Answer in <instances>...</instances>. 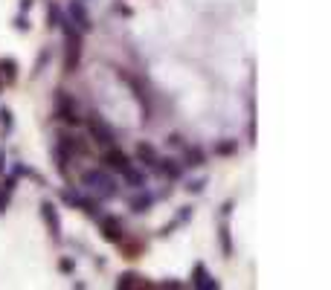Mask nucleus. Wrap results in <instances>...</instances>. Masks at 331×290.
<instances>
[{
    "mask_svg": "<svg viewBox=\"0 0 331 290\" xmlns=\"http://www.w3.org/2000/svg\"><path fill=\"white\" fill-rule=\"evenodd\" d=\"M64 15H67V21H70L79 32H90V29H93V18H90V12L84 6V0H73L70 9L64 12Z\"/></svg>",
    "mask_w": 331,
    "mask_h": 290,
    "instance_id": "obj_4",
    "label": "nucleus"
},
{
    "mask_svg": "<svg viewBox=\"0 0 331 290\" xmlns=\"http://www.w3.org/2000/svg\"><path fill=\"white\" fill-rule=\"evenodd\" d=\"M0 73H3L6 79H15V76H18V61H15V58H3V61H0Z\"/></svg>",
    "mask_w": 331,
    "mask_h": 290,
    "instance_id": "obj_19",
    "label": "nucleus"
},
{
    "mask_svg": "<svg viewBox=\"0 0 331 290\" xmlns=\"http://www.w3.org/2000/svg\"><path fill=\"white\" fill-rule=\"evenodd\" d=\"M56 113H59L64 122H70V125H76V122H79L76 102H73V99H70L64 90H56Z\"/></svg>",
    "mask_w": 331,
    "mask_h": 290,
    "instance_id": "obj_5",
    "label": "nucleus"
},
{
    "mask_svg": "<svg viewBox=\"0 0 331 290\" xmlns=\"http://www.w3.org/2000/svg\"><path fill=\"white\" fill-rule=\"evenodd\" d=\"M0 128H3L6 134L15 128V113L9 110V107H0Z\"/></svg>",
    "mask_w": 331,
    "mask_h": 290,
    "instance_id": "obj_20",
    "label": "nucleus"
},
{
    "mask_svg": "<svg viewBox=\"0 0 331 290\" xmlns=\"http://www.w3.org/2000/svg\"><path fill=\"white\" fill-rule=\"evenodd\" d=\"M87 128H90V137H93V142H99V145H105V148H111L114 142H117V134L111 131V128L102 122V119H87Z\"/></svg>",
    "mask_w": 331,
    "mask_h": 290,
    "instance_id": "obj_6",
    "label": "nucleus"
},
{
    "mask_svg": "<svg viewBox=\"0 0 331 290\" xmlns=\"http://www.w3.org/2000/svg\"><path fill=\"white\" fill-rule=\"evenodd\" d=\"M233 206H236V203H233V200H227L224 206H221V218H230V215H233Z\"/></svg>",
    "mask_w": 331,
    "mask_h": 290,
    "instance_id": "obj_28",
    "label": "nucleus"
},
{
    "mask_svg": "<svg viewBox=\"0 0 331 290\" xmlns=\"http://www.w3.org/2000/svg\"><path fill=\"white\" fill-rule=\"evenodd\" d=\"M192 287L195 290H215V287H221V281L215 276H209L203 264H198L195 267V276H192Z\"/></svg>",
    "mask_w": 331,
    "mask_h": 290,
    "instance_id": "obj_11",
    "label": "nucleus"
},
{
    "mask_svg": "<svg viewBox=\"0 0 331 290\" xmlns=\"http://www.w3.org/2000/svg\"><path fill=\"white\" fill-rule=\"evenodd\" d=\"M233 151H238V139H227L215 145V154H233Z\"/></svg>",
    "mask_w": 331,
    "mask_h": 290,
    "instance_id": "obj_23",
    "label": "nucleus"
},
{
    "mask_svg": "<svg viewBox=\"0 0 331 290\" xmlns=\"http://www.w3.org/2000/svg\"><path fill=\"white\" fill-rule=\"evenodd\" d=\"M206 162V154H203L201 145H186L183 151V168H201Z\"/></svg>",
    "mask_w": 331,
    "mask_h": 290,
    "instance_id": "obj_12",
    "label": "nucleus"
},
{
    "mask_svg": "<svg viewBox=\"0 0 331 290\" xmlns=\"http://www.w3.org/2000/svg\"><path fill=\"white\" fill-rule=\"evenodd\" d=\"M154 168L163 174V177H169V180H180V177H183V162L172 160V157H157V165H154Z\"/></svg>",
    "mask_w": 331,
    "mask_h": 290,
    "instance_id": "obj_10",
    "label": "nucleus"
},
{
    "mask_svg": "<svg viewBox=\"0 0 331 290\" xmlns=\"http://www.w3.org/2000/svg\"><path fill=\"white\" fill-rule=\"evenodd\" d=\"M9 197L12 195H6V192L0 189V215H6V209H9Z\"/></svg>",
    "mask_w": 331,
    "mask_h": 290,
    "instance_id": "obj_27",
    "label": "nucleus"
},
{
    "mask_svg": "<svg viewBox=\"0 0 331 290\" xmlns=\"http://www.w3.org/2000/svg\"><path fill=\"white\" fill-rule=\"evenodd\" d=\"M6 171V154H3V151H0V174Z\"/></svg>",
    "mask_w": 331,
    "mask_h": 290,
    "instance_id": "obj_31",
    "label": "nucleus"
},
{
    "mask_svg": "<svg viewBox=\"0 0 331 290\" xmlns=\"http://www.w3.org/2000/svg\"><path fill=\"white\" fill-rule=\"evenodd\" d=\"M169 142H172V145H183V137H180V134H172V137H169Z\"/></svg>",
    "mask_w": 331,
    "mask_h": 290,
    "instance_id": "obj_30",
    "label": "nucleus"
},
{
    "mask_svg": "<svg viewBox=\"0 0 331 290\" xmlns=\"http://www.w3.org/2000/svg\"><path fill=\"white\" fill-rule=\"evenodd\" d=\"M59 270L61 273H73V270H76V261H73L70 255H64V258L59 261Z\"/></svg>",
    "mask_w": 331,
    "mask_h": 290,
    "instance_id": "obj_26",
    "label": "nucleus"
},
{
    "mask_svg": "<svg viewBox=\"0 0 331 290\" xmlns=\"http://www.w3.org/2000/svg\"><path fill=\"white\" fill-rule=\"evenodd\" d=\"M12 174H15V177H35V180H41L35 168H26V165H21V162H15V165H12Z\"/></svg>",
    "mask_w": 331,
    "mask_h": 290,
    "instance_id": "obj_22",
    "label": "nucleus"
},
{
    "mask_svg": "<svg viewBox=\"0 0 331 290\" xmlns=\"http://www.w3.org/2000/svg\"><path fill=\"white\" fill-rule=\"evenodd\" d=\"M41 218L47 223L49 235H52L56 241H61V218H59V209L52 206V200H44V203H41Z\"/></svg>",
    "mask_w": 331,
    "mask_h": 290,
    "instance_id": "obj_7",
    "label": "nucleus"
},
{
    "mask_svg": "<svg viewBox=\"0 0 331 290\" xmlns=\"http://www.w3.org/2000/svg\"><path fill=\"white\" fill-rule=\"evenodd\" d=\"M183 189H186L189 195H201L203 189H206V177H198V180H189V183L183 186Z\"/></svg>",
    "mask_w": 331,
    "mask_h": 290,
    "instance_id": "obj_21",
    "label": "nucleus"
},
{
    "mask_svg": "<svg viewBox=\"0 0 331 290\" xmlns=\"http://www.w3.org/2000/svg\"><path fill=\"white\" fill-rule=\"evenodd\" d=\"M15 186H18V177H15V174H9V177H3V183H0V189H3L6 195H12V192H15Z\"/></svg>",
    "mask_w": 331,
    "mask_h": 290,
    "instance_id": "obj_25",
    "label": "nucleus"
},
{
    "mask_svg": "<svg viewBox=\"0 0 331 290\" xmlns=\"http://www.w3.org/2000/svg\"><path fill=\"white\" fill-rule=\"evenodd\" d=\"M105 162L111 165V168H114V171H119V174H122V171H128L131 165H134L128 154H125V151H119V148H114V145H111V148L105 151Z\"/></svg>",
    "mask_w": 331,
    "mask_h": 290,
    "instance_id": "obj_9",
    "label": "nucleus"
},
{
    "mask_svg": "<svg viewBox=\"0 0 331 290\" xmlns=\"http://www.w3.org/2000/svg\"><path fill=\"white\" fill-rule=\"evenodd\" d=\"M137 273H122V276H119V281H117V287H142V284H145V281H137Z\"/></svg>",
    "mask_w": 331,
    "mask_h": 290,
    "instance_id": "obj_18",
    "label": "nucleus"
},
{
    "mask_svg": "<svg viewBox=\"0 0 331 290\" xmlns=\"http://www.w3.org/2000/svg\"><path fill=\"white\" fill-rule=\"evenodd\" d=\"M29 26H32V23H29V18H26V12H21V15L15 18V29H18V32H26Z\"/></svg>",
    "mask_w": 331,
    "mask_h": 290,
    "instance_id": "obj_24",
    "label": "nucleus"
},
{
    "mask_svg": "<svg viewBox=\"0 0 331 290\" xmlns=\"http://www.w3.org/2000/svg\"><path fill=\"white\" fill-rule=\"evenodd\" d=\"M122 180H125L131 189H145V186H148V177H145V171L134 168V165H131L128 171H122Z\"/></svg>",
    "mask_w": 331,
    "mask_h": 290,
    "instance_id": "obj_15",
    "label": "nucleus"
},
{
    "mask_svg": "<svg viewBox=\"0 0 331 290\" xmlns=\"http://www.w3.org/2000/svg\"><path fill=\"white\" fill-rule=\"evenodd\" d=\"M59 29L64 32V73H76L79 61H82V35L84 32H79L67 18H64V23Z\"/></svg>",
    "mask_w": 331,
    "mask_h": 290,
    "instance_id": "obj_2",
    "label": "nucleus"
},
{
    "mask_svg": "<svg viewBox=\"0 0 331 290\" xmlns=\"http://www.w3.org/2000/svg\"><path fill=\"white\" fill-rule=\"evenodd\" d=\"M82 186H84V192H90V195L99 197V200H114V197L119 195L117 180H114L107 171H99V168L84 171L82 174Z\"/></svg>",
    "mask_w": 331,
    "mask_h": 290,
    "instance_id": "obj_1",
    "label": "nucleus"
},
{
    "mask_svg": "<svg viewBox=\"0 0 331 290\" xmlns=\"http://www.w3.org/2000/svg\"><path fill=\"white\" fill-rule=\"evenodd\" d=\"M61 200H64L67 206H73V209H82V212H87V215H93V218L102 215V206L96 203V197H87V195H82V192L64 189V192H61Z\"/></svg>",
    "mask_w": 331,
    "mask_h": 290,
    "instance_id": "obj_3",
    "label": "nucleus"
},
{
    "mask_svg": "<svg viewBox=\"0 0 331 290\" xmlns=\"http://www.w3.org/2000/svg\"><path fill=\"white\" fill-rule=\"evenodd\" d=\"M64 18H67V15H64V9H61V6H56V3H49V9H47V26L49 29H59L61 23H64Z\"/></svg>",
    "mask_w": 331,
    "mask_h": 290,
    "instance_id": "obj_17",
    "label": "nucleus"
},
{
    "mask_svg": "<svg viewBox=\"0 0 331 290\" xmlns=\"http://www.w3.org/2000/svg\"><path fill=\"white\" fill-rule=\"evenodd\" d=\"M18 6H21V12H32V6H35V0H21Z\"/></svg>",
    "mask_w": 331,
    "mask_h": 290,
    "instance_id": "obj_29",
    "label": "nucleus"
},
{
    "mask_svg": "<svg viewBox=\"0 0 331 290\" xmlns=\"http://www.w3.org/2000/svg\"><path fill=\"white\" fill-rule=\"evenodd\" d=\"M99 226H102V235H105L107 241H122V220L114 218V215H99Z\"/></svg>",
    "mask_w": 331,
    "mask_h": 290,
    "instance_id": "obj_8",
    "label": "nucleus"
},
{
    "mask_svg": "<svg viewBox=\"0 0 331 290\" xmlns=\"http://www.w3.org/2000/svg\"><path fill=\"white\" fill-rule=\"evenodd\" d=\"M218 238H221V250H224V255L230 258V255H233V238H230V223H227V218H221Z\"/></svg>",
    "mask_w": 331,
    "mask_h": 290,
    "instance_id": "obj_16",
    "label": "nucleus"
},
{
    "mask_svg": "<svg viewBox=\"0 0 331 290\" xmlns=\"http://www.w3.org/2000/svg\"><path fill=\"white\" fill-rule=\"evenodd\" d=\"M157 157H160V154L154 151V145H148V142H140V145H137V160H140L142 165L154 168V165H157Z\"/></svg>",
    "mask_w": 331,
    "mask_h": 290,
    "instance_id": "obj_14",
    "label": "nucleus"
},
{
    "mask_svg": "<svg viewBox=\"0 0 331 290\" xmlns=\"http://www.w3.org/2000/svg\"><path fill=\"white\" fill-rule=\"evenodd\" d=\"M137 192H140V195H137V197H131V212L142 215V212H148V209L154 206V200H157V197H154L151 192H148V189H137Z\"/></svg>",
    "mask_w": 331,
    "mask_h": 290,
    "instance_id": "obj_13",
    "label": "nucleus"
}]
</instances>
